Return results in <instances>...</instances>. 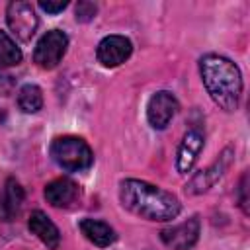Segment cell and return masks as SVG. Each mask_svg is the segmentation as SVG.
<instances>
[{
    "mask_svg": "<svg viewBox=\"0 0 250 250\" xmlns=\"http://www.w3.org/2000/svg\"><path fill=\"white\" fill-rule=\"evenodd\" d=\"M119 201L133 215L148 221H172L180 213V201L166 189L143 180H123Z\"/></svg>",
    "mask_w": 250,
    "mask_h": 250,
    "instance_id": "6da1fadb",
    "label": "cell"
},
{
    "mask_svg": "<svg viewBox=\"0 0 250 250\" xmlns=\"http://www.w3.org/2000/svg\"><path fill=\"white\" fill-rule=\"evenodd\" d=\"M199 72L211 100L221 109L234 111L242 94V76L238 66L221 55H205L199 61Z\"/></svg>",
    "mask_w": 250,
    "mask_h": 250,
    "instance_id": "7a4b0ae2",
    "label": "cell"
},
{
    "mask_svg": "<svg viewBox=\"0 0 250 250\" xmlns=\"http://www.w3.org/2000/svg\"><path fill=\"white\" fill-rule=\"evenodd\" d=\"M51 156L66 172L86 170L94 162V154H92V148L88 146V143L82 141L80 137H72V135L57 137L51 143Z\"/></svg>",
    "mask_w": 250,
    "mask_h": 250,
    "instance_id": "3957f363",
    "label": "cell"
},
{
    "mask_svg": "<svg viewBox=\"0 0 250 250\" xmlns=\"http://www.w3.org/2000/svg\"><path fill=\"white\" fill-rule=\"evenodd\" d=\"M66 47H68L66 33L61 29H51L37 41L35 51H33V61L41 68H47V70L55 68L61 62V59L64 57Z\"/></svg>",
    "mask_w": 250,
    "mask_h": 250,
    "instance_id": "277c9868",
    "label": "cell"
},
{
    "mask_svg": "<svg viewBox=\"0 0 250 250\" xmlns=\"http://www.w3.org/2000/svg\"><path fill=\"white\" fill-rule=\"evenodd\" d=\"M6 21L12 33L21 41H29L37 29V16L29 2H10L6 10Z\"/></svg>",
    "mask_w": 250,
    "mask_h": 250,
    "instance_id": "5b68a950",
    "label": "cell"
},
{
    "mask_svg": "<svg viewBox=\"0 0 250 250\" xmlns=\"http://www.w3.org/2000/svg\"><path fill=\"white\" fill-rule=\"evenodd\" d=\"M199 230H201L199 219L191 217V219H188L180 225H172V227L162 229L160 238L170 250H188L197 242Z\"/></svg>",
    "mask_w": 250,
    "mask_h": 250,
    "instance_id": "8992f818",
    "label": "cell"
},
{
    "mask_svg": "<svg viewBox=\"0 0 250 250\" xmlns=\"http://www.w3.org/2000/svg\"><path fill=\"white\" fill-rule=\"evenodd\" d=\"M176 111H178V100L170 92L162 90V92L152 94V98L148 100L146 119H148V123L154 129H164L172 121V117L176 115Z\"/></svg>",
    "mask_w": 250,
    "mask_h": 250,
    "instance_id": "52a82bcc",
    "label": "cell"
},
{
    "mask_svg": "<svg viewBox=\"0 0 250 250\" xmlns=\"http://www.w3.org/2000/svg\"><path fill=\"white\" fill-rule=\"evenodd\" d=\"M133 51V45L127 37L123 35H107L100 41L96 57L104 66H119L121 62H125L129 59Z\"/></svg>",
    "mask_w": 250,
    "mask_h": 250,
    "instance_id": "ba28073f",
    "label": "cell"
},
{
    "mask_svg": "<svg viewBox=\"0 0 250 250\" xmlns=\"http://www.w3.org/2000/svg\"><path fill=\"white\" fill-rule=\"evenodd\" d=\"M230 158H232V148H225L223 152H221V156L207 168V170H201L199 174H195L193 178H191V182L186 186V191L188 193H203V191H207L223 174H225V170L229 168V164H230Z\"/></svg>",
    "mask_w": 250,
    "mask_h": 250,
    "instance_id": "9c48e42d",
    "label": "cell"
},
{
    "mask_svg": "<svg viewBox=\"0 0 250 250\" xmlns=\"http://www.w3.org/2000/svg\"><path fill=\"white\" fill-rule=\"evenodd\" d=\"M201 148H203V135L195 129L188 131L178 146V156H176V168L180 174H188L193 168Z\"/></svg>",
    "mask_w": 250,
    "mask_h": 250,
    "instance_id": "30bf717a",
    "label": "cell"
},
{
    "mask_svg": "<svg viewBox=\"0 0 250 250\" xmlns=\"http://www.w3.org/2000/svg\"><path fill=\"white\" fill-rule=\"evenodd\" d=\"M27 227L29 230L51 250H57L59 244H61V234H59V229L55 227V223L43 213V211H33L29 215V221H27Z\"/></svg>",
    "mask_w": 250,
    "mask_h": 250,
    "instance_id": "8fae6325",
    "label": "cell"
},
{
    "mask_svg": "<svg viewBox=\"0 0 250 250\" xmlns=\"http://www.w3.org/2000/svg\"><path fill=\"white\" fill-rule=\"evenodd\" d=\"M78 186L68 178L53 180L45 186V199L53 207H68L78 199Z\"/></svg>",
    "mask_w": 250,
    "mask_h": 250,
    "instance_id": "7c38bea8",
    "label": "cell"
},
{
    "mask_svg": "<svg viewBox=\"0 0 250 250\" xmlns=\"http://www.w3.org/2000/svg\"><path fill=\"white\" fill-rule=\"evenodd\" d=\"M21 203H23L21 186L14 178H8L6 186L0 193V221H12L20 213Z\"/></svg>",
    "mask_w": 250,
    "mask_h": 250,
    "instance_id": "4fadbf2b",
    "label": "cell"
},
{
    "mask_svg": "<svg viewBox=\"0 0 250 250\" xmlns=\"http://www.w3.org/2000/svg\"><path fill=\"white\" fill-rule=\"evenodd\" d=\"M78 227H80L82 234H84L90 242H94L96 246H100V248H105V246L113 244L115 238H117V236H115V230H113L107 223H104V221L82 219Z\"/></svg>",
    "mask_w": 250,
    "mask_h": 250,
    "instance_id": "5bb4252c",
    "label": "cell"
},
{
    "mask_svg": "<svg viewBox=\"0 0 250 250\" xmlns=\"http://www.w3.org/2000/svg\"><path fill=\"white\" fill-rule=\"evenodd\" d=\"M18 105L21 111L25 113H35L41 109L43 105V94H41V88L35 86V84H25L20 88L18 92Z\"/></svg>",
    "mask_w": 250,
    "mask_h": 250,
    "instance_id": "9a60e30c",
    "label": "cell"
},
{
    "mask_svg": "<svg viewBox=\"0 0 250 250\" xmlns=\"http://www.w3.org/2000/svg\"><path fill=\"white\" fill-rule=\"evenodd\" d=\"M21 62L20 47L0 29V66H14Z\"/></svg>",
    "mask_w": 250,
    "mask_h": 250,
    "instance_id": "2e32d148",
    "label": "cell"
},
{
    "mask_svg": "<svg viewBox=\"0 0 250 250\" xmlns=\"http://www.w3.org/2000/svg\"><path fill=\"white\" fill-rule=\"evenodd\" d=\"M96 16V6L90 2H80L76 6V20L78 21H90Z\"/></svg>",
    "mask_w": 250,
    "mask_h": 250,
    "instance_id": "e0dca14e",
    "label": "cell"
},
{
    "mask_svg": "<svg viewBox=\"0 0 250 250\" xmlns=\"http://www.w3.org/2000/svg\"><path fill=\"white\" fill-rule=\"evenodd\" d=\"M39 6H41V10H45L49 14H59V12H62L68 6V2L66 0H59V2H49V0L45 2V0H41Z\"/></svg>",
    "mask_w": 250,
    "mask_h": 250,
    "instance_id": "ac0fdd59",
    "label": "cell"
},
{
    "mask_svg": "<svg viewBox=\"0 0 250 250\" xmlns=\"http://www.w3.org/2000/svg\"><path fill=\"white\" fill-rule=\"evenodd\" d=\"M240 193H242V197H240V205H242L244 213H248V199H246V174L242 176V182H240Z\"/></svg>",
    "mask_w": 250,
    "mask_h": 250,
    "instance_id": "d6986e66",
    "label": "cell"
},
{
    "mask_svg": "<svg viewBox=\"0 0 250 250\" xmlns=\"http://www.w3.org/2000/svg\"><path fill=\"white\" fill-rule=\"evenodd\" d=\"M10 88V76H4L0 72V92H6Z\"/></svg>",
    "mask_w": 250,
    "mask_h": 250,
    "instance_id": "ffe728a7",
    "label": "cell"
}]
</instances>
